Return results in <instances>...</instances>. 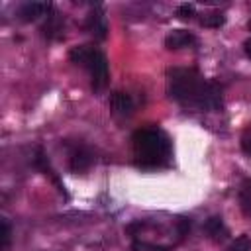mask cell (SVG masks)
I'll return each instance as SVG.
<instances>
[{"mask_svg":"<svg viewBox=\"0 0 251 251\" xmlns=\"http://www.w3.org/2000/svg\"><path fill=\"white\" fill-rule=\"evenodd\" d=\"M239 200H241V208L245 210V214L251 216V180H245L239 192Z\"/></svg>","mask_w":251,"mask_h":251,"instance_id":"cell-12","label":"cell"},{"mask_svg":"<svg viewBox=\"0 0 251 251\" xmlns=\"http://www.w3.org/2000/svg\"><path fill=\"white\" fill-rule=\"evenodd\" d=\"M69 57L73 63L84 67L90 73V82H92L94 92H100L108 84L110 71H108L106 55L102 51H98L96 47H90V45H76L71 49Z\"/></svg>","mask_w":251,"mask_h":251,"instance_id":"cell-3","label":"cell"},{"mask_svg":"<svg viewBox=\"0 0 251 251\" xmlns=\"http://www.w3.org/2000/svg\"><path fill=\"white\" fill-rule=\"evenodd\" d=\"M110 106L118 116H129L133 112V100L126 92H114L110 98Z\"/></svg>","mask_w":251,"mask_h":251,"instance_id":"cell-7","label":"cell"},{"mask_svg":"<svg viewBox=\"0 0 251 251\" xmlns=\"http://www.w3.org/2000/svg\"><path fill=\"white\" fill-rule=\"evenodd\" d=\"M204 231H206L208 237L214 239V241H224V239L227 237V227H226V224H224V220H222L220 216L208 218L206 224H204Z\"/></svg>","mask_w":251,"mask_h":251,"instance_id":"cell-8","label":"cell"},{"mask_svg":"<svg viewBox=\"0 0 251 251\" xmlns=\"http://www.w3.org/2000/svg\"><path fill=\"white\" fill-rule=\"evenodd\" d=\"M90 165H92V153L84 145H78V143L73 145L71 151H69V167H71V171L80 173V171H86Z\"/></svg>","mask_w":251,"mask_h":251,"instance_id":"cell-4","label":"cell"},{"mask_svg":"<svg viewBox=\"0 0 251 251\" xmlns=\"http://www.w3.org/2000/svg\"><path fill=\"white\" fill-rule=\"evenodd\" d=\"M169 96L184 106L198 110L222 108V86L214 80H204L196 69H171L167 73Z\"/></svg>","mask_w":251,"mask_h":251,"instance_id":"cell-1","label":"cell"},{"mask_svg":"<svg viewBox=\"0 0 251 251\" xmlns=\"http://www.w3.org/2000/svg\"><path fill=\"white\" fill-rule=\"evenodd\" d=\"M241 147H243L245 153L251 155V126H249V127L243 131V135H241Z\"/></svg>","mask_w":251,"mask_h":251,"instance_id":"cell-16","label":"cell"},{"mask_svg":"<svg viewBox=\"0 0 251 251\" xmlns=\"http://www.w3.org/2000/svg\"><path fill=\"white\" fill-rule=\"evenodd\" d=\"M49 8H51L49 2H25V4L20 6L18 16L24 22H33V20H37L41 16H47L49 14Z\"/></svg>","mask_w":251,"mask_h":251,"instance_id":"cell-5","label":"cell"},{"mask_svg":"<svg viewBox=\"0 0 251 251\" xmlns=\"http://www.w3.org/2000/svg\"><path fill=\"white\" fill-rule=\"evenodd\" d=\"M249 31H251V20H249Z\"/></svg>","mask_w":251,"mask_h":251,"instance_id":"cell-20","label":"cell"},{"mask_svg":"<svg viewBox=\"0 0 251 251\" xmlns=\"http://www.w3.org/2000/svg\"><path fill=\"white\" fill-rule=\"evenodd\" d=\"M106 29H108V27H106V20H104L102 14L94 12V14H90V16L86 18V31L92 33L94 37L104 39V37H106Z\"/></svg>","mask_w":251,"mask_h":251,"instance_id":"cell-9","label":"cell"},{"mask_svg":"<svg viewBox=\"0 0 251 251\" xmlns=\"http://www.w3.org/2000/svg\"><path fill=\"white\" fill-rule=\"evenodd\" d=\"M176 16H178L180 20H190V18L194 16V6H192V4H182V6H178V8H176Z\"/></svg>","mask_w":251,"mask_h":251,"instance_id":"cell-15","label":"cell"},{"mask_svg":"<svg viewBox=\"0 0 251 251\" xmlns=\"http://www.w3.org/2000/svg\"><path fill=\"white\" fill-rule=\"evenodd\" d=\"M229 251H251V239L247 235H239L231 245Z\"/></svg>","mask_w":251,"mask_h":251,"instance_id":"cell-14","label":"cell"},{"mask_svg":"<svg viewBox=\"0 0 251 251\" xmlns=\"http://www.w3.org/2000/svg\"><path fill=\"white\" fill-rule=\"evenodd\" d=\"M61 31H63V22H61V18L59 16H47V22H45V25H43V35H47L49 39H55V37H59L61 35Z\"/></svg>","mask_w":251,"mask_h":251,"instance_id":"cell-11","label":"cell"},{"mask_svg":"<svg viewBox=\"0 0 251 251\" xmlns=\"http://www.w3.org/2000/svg\"><path fill=\"white\" fill-rule=\"evenodd\" d=\"M33 163H35V167L45 175V176H49L55 184H57V188L61 190V192H65L63 190V184H61V180H59V176L55 175V171L51 169V165H49V161H47V157H45V153H43V149H37V153H35V159H33Z\"/></svg>","mask_w":251,"mask_h":251,"instance_id":"cell-10","label":"cell"},{"mask_svg":"<svg viewBox=\"0 0 251 251\" xmlns=\"http://www.w3.org/2000/svg\"><path fill=\"white\" fill-rule=\"evenodd\" d=\"M176 226H178V233L184 237V235L190 231V218H180V220L176 222Z\"/></svg>","mask_w":251,"mask_h":251,"instance_id":"cell-17","label":"cell"},{"mask_svg":"<svg viewBox=\"0 0 251 251\" xmlns=\"http://www.w3.org/2000/svg\"><path fill=\"white\" fill-rule=\"evenodd\" d=\"M10 245V226L6 220H2V247L6 249Z\"/></svg>","mask_w":251,"mask_h":251,"instance_id":"cell-18","label":"cell"},{"mask_svg":"<svg viewBox=\"0 0 251 251\" xmlns=\"http://www.w3.org/2000/svg\"><path fill=\"white\" fill-rule=\"evenodd\" d=\"M131 143H133L135 163L143 169L163 167L171 159V141L161 129L155 127L137 129L131 135Z\"/></svg>","mask_w":251,"mask_h":251,"instance_id":"cell-2","label":"cell"},{"mask_svg":"<svg viewBox=\"0 0 251 251\" xmlns=\"http://www.w3.org/2000/svg\"><path fill=\"white\" fill-rule=\"evenodd\" d=\"M243 47H245V55L251 59V39H247V41L243 43Z\"/></svg>","mask_w":251,"mask_h":251,"instance_id":"cell-19","label":"cell"},{"mask_svg":"<svg viewBox=\"0 0 251 251\" xmlns=\"http://www.w3.org/2000/svg\"><path fill=\"white\" fill-rule=\"evenodd\" d=\"M194 43H196V37L186 29H173L165 37V47L167 49H182V47H190Z\"/></svg>","mask_w":251,"mask_h":251,"instance_id":"cell-6","label":"cell"},{"mask_svg":"<svg viewBox=\"0 0 251 251\" xmlns=\"http://www.w3.org/2000/svg\"><path fill=\"white\" fill-rule=\"evenodd\" d=\"M224 22H226V16H224V14H206V16H202V20H200V24H202L204 27H220Z\"/></svg>","mask_w":251,"mask_h":251,"instance_id":"cell-13","label":"cell"}]
</instances>
